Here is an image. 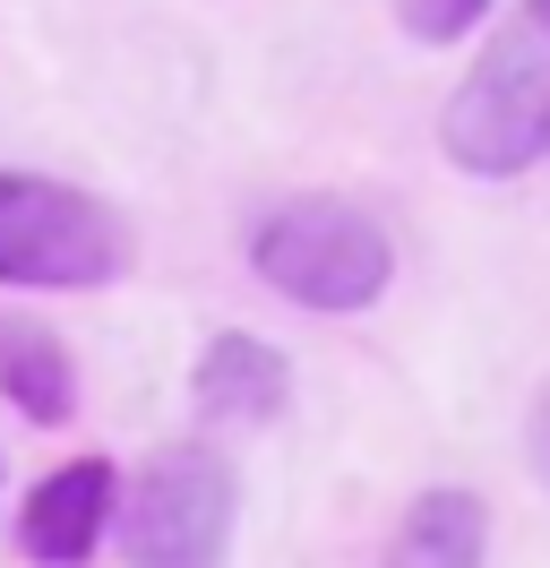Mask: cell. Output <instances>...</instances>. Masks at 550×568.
Here are the masks:
<instances>
[{"label":"cell","mask_w":550,"mask_h":568,"mask_svg":"<svg viewBox=\"0 0 550 568\" xmlns=\"http://www.w3.org/2000/svg\"><path fill=\"white\" fill-rule=\"evenodd\" d=\"M249 267L258 284H275L284 302L302 311H370L378 293L396 284V242L370 207L353 199H327V190H302V199H275L258 224H249Z\"/></svg>","instance_id":"7a4b0ae2"},{"label":"cell","mask_w":550,"mask_h":568,"mask_svg":"<svg viewBox=\"0 0 550 568\" xmlns=\"http://www.w3.org/2000/svg\"><path fill=\"white\" fill-rule=\"evenodd\" d=\"M439 155L473 181H516L550 155V0H524L439 112Z\"/></svg>","instance_id":"6da1fadb"},{"label":"cell","mask_w":550,"mask_h":568,"mask_svg":"<svg viewBox=\"0 0 550 568\" xmlns=\"http://www.w3.org/2000/svg\"><path fill=\"white\" fill-rule=\"evenodd\" d=\"M121 517V568H224L241 526V483L206 439H172L112 491Z\"/></svg>","instance_id":"3957f363"},{"label":"cell","mask_w":550,"mask_h":568,"mask_svg":"<svg viewBox=\"0 0 550 568\" xmlns=\"http://www.w3.org/2000/svg\"><path fill=\"white\" fill-rule=\"evenodd\" d=\"M490 551V508L473 491H421L387 542V568H481Z\"/></svg>","instance_id":"ba28073f"},{"label":"cell","mask_w":550,"mask_h":568,"mask_svg":"<svg viewBox=\"0 0 550 568\" xmlns=\"http://www.w3.org/2000/svg\"><path fill=\"white\" fill-rule=\"evenodd\" d=\"M112 491H121V483H112V465H103V457L52 465V474L27 491V508H18V542H27V560L34 568L95 560L103 526H112Z\"/></svg>","instance_id":"5b68a950"},{"label":"cell","mask_w":550,"mask_h":568,"mask_svg":"<svg viewBox=\"0 0 550 568\" xmlns=\"http://www.w3.org/2000/svg\"><path fill=\"white\" fill-rule=\"evenodd\" d=\"M130 224L103 207L95 190L52 173H0V284L34 293H95L130 276Z\"/></svg>","instance_id":"277c9868"},{"label":"cell","mask_w":550,"mask_h":568,"mask_svg":"<svg viewBox=\"0 0 550 568\" xmlns=\"http://www.w3.org/2000/svg\"><path fill=\"white\" fill-rule=\"evenodd\" d=\"M0 396L27 414V423H69L78 414V371H69V345L27 311H0Z\"/></svg>","instance_id":"52a82bcc"},{"label":"cell","mask_w":550,"mask_h":568,"mask_svg":"<svg viewBox=\"0 0 550 568\" xmlns=\"http://www.w3.org/2000/svg\"><path fill=\"white\" fill-rule=\"evenodd\" d=\"M524 465H533V483L550 491V388L533 396V414H524Z\"/></svg>","instance_id":"30bf717a"},{"label":"cell","mask_w":550,"mask_h":568,"mask_svg":"<svg viewBox=\"0 0 550 568\" xmlns=\"http://www.w3.org/2000/svg\"><path fill=\"white\" fill-rule=\"evenodd\" d=\"M481 9H490V0H396V27H405L412 43H465L481 27Z\"/></svg>","instance_id":"9c48e42d"},{"label":"cell","mask_w":550,"mask_h":568,"mask_svg":"<svg viewBox=\"0 0 550 568\" xmlns=\"http://www.w3.org/2000/svg\"><path fill=\"white\" fill-rule=\"evenodd\" d=\"M190 396H198L206 423H224V430H258V423H275V414L293 405V362L275 354L267 336H249V327H224V336H206L198 371H190Z\"/></svg>","instance_id":"8992f818"}]
</instances>
